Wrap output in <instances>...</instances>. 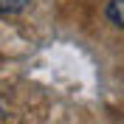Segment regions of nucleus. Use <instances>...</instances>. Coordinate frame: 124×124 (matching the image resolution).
Returning <instances> with one entry per match:
<instances>
[{
  "instance_id": "2",
  "label": "nucleus",
  "mask_w": 124,
  "mask_h": 124,
  "mask_svg": "<svg viewBox=\"0 0 124 124\" xmlns=\"http://www.w3.org/2000/svg\"><path fill=\"white\" fill-rule=\"evenodd\" d=\"M28 0H0V14H20Z\"/></svg>"
},
{
  "instance_id": "1",
  "label": "nucleus",
  "mask_w": 124,
  "mask_h": 124,
  "mask_svg": "<svg viewBox=\"0 0 124 124\" xmlns=\"http://www.w3.org/2000/svg\"><path fill=\"white\" fill-rule=\"evenodd\" d=\"M107 20L118 28H124V0H110L107 3Z\"/></svg>"
}]
</instances>
